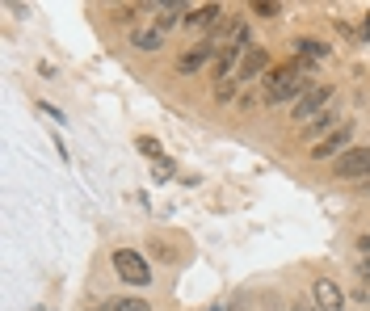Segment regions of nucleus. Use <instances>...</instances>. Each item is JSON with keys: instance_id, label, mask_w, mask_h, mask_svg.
<instances>
[{"instance_id": "nucleus-16", "label": "nucleus", "mask_w": 370, "mask_h": 311, "mask_svg": "<svg viewBox=\"0 0 370 311\" xmlns=\"http://www.w3.org/2000/svg\"><path fill=\"white\" fill-rule=\"evenodd\" d=\"M252 13H257V17H278V13H282V5H278V0H257Z\"/></svg>"}, {"instance_id": "nucleus-7", "label": "nucleus", "mask_w": 370, "mask_h": 311, "mask_svg": "<svg viewBox=\"0 0 370 311\" xmlns=\"http://www.w3.org/2000/svg\"><path fill=\"white\" fill-rule=\"evenodd\" d=\"M311 299H315L320 311H345V290L333 278H315L311 282Z\"/></svg>"}, {"instance_id": "nucleus-20", "label": "nucleus", "mask_w": 370, "mask_h": 311, "mask_svg": "<svg viewBox=\"0 0 370 311\" xmlns=\"http://www.w3.org/2000/svg\"><path fill=\"white\" fill-rule=\"evenodd\" d=\"M358 274H362V278H370V256H366V261L358 265Z\"/></svg>"}, {"instance_id": "nucleus-12", "label": "nucleus", "mask_w": 370, "mask_h": 311, "mask_svg": "<svg viewBox=\"0 0 370 311\" xmlns=\"http://www.w3.org/2000/svg\"><path fill=\"white\" fill-rule=\"evenodd\" d=\"M97 311H147V303L139 294H118V299H105Z\"/></svg>"}, {"instance_id": "nucleus-19", "label": "nucleus", "mask_w": 370, "mask_h": 311, "mask_svg": "<svg viewBox=\"0 0 370 311\" xmlns=\"http://www.w3.org/2000/svg\"><path fill=\"white\" fill-rule=\"evenodd\" d=\"M358 34H362V38H370V13L362 17V26H358Z\"/></svg>"}, {"instance_id": "nucleus-22", "label": "nucleus", "mask_w": 370, "mask_h": 311, "mask_svg": "<svg viewBox=\"0 0 370 311\" xmlns=\"http://www.w3.org/2000/svg\"><path fill=\"white\" fill-rule=\"evenodd\" d=\"M290 311H320V307H307V303H295Z\"/></svg>"}, {"instance_id": "nucleus-14", "label": "nucleus", "mask_w": 370, "mask_h": 311, "mask_svg": "<svg viewBox=\"0 0 370 311\" xmlns=\"http://www.w3.org/2000/svg\"><path fill=\"white\" fill-rule=\"evenodd\" d=\"M135 147L147 156L151 164H160V160H165V147H160V139H151V135H139V139H135Z\"/></svg>"}, {"instance_id": "nucleus-11", "label": "nucleus", "mask_w": 370, "mask_h": 311, "mask_svg": "<svg viewBox=\"0 0 370 311\" xmlns=\"http://www.w3.org/2000/svg\"><path fill=\"white\" fill-rule=\"evenodd\" d=\"M337 126H341V122L333 118V110H324V114H320V118H315V122H307V126H303V135H311L315 143H320V139H324V135H333Z\"/></svg>"}, {"instance_id": "nucleus-4", "label": "nucleus", "mask_w": 370, "mask_h": 311, "mask_svg": "<svg viewBox=\"0 0 370 311\" xmlns=\"http://www.w3.org/2000/svg\"><path fill=\"white\" fill-rule=\"evenodd\" d=\"M349 139H353V118H345L333 135H324L320 143H315V147L307 151V160H337L341 151H349V147H353Z\"/></svg>"}, {"instance_id": "nucleus-13", "label": "nucleus", "mask_w": 370, "mask_h": 311, "mask_svg": "<svg viewBox=\"0 0 370 311\" xmlns=\"http://www.w3.org/2000/svg\"><path fill=\"white\" fill-rule=\"evenodd\" d=\"M295 50H303V59L311 64V59H329V50H333V46H329V42H320V38H299V42H295Z\"/></svg>"}, {"instance_id": "nucleus-10", "label": "nucleus", "mask_w": 370, "mask_h": 311, "mask_svg": "<svg viewBox=\"0 0 370 311\" xmlns=\"http://www.w3.org/2000/svg\"><path fill=\"white\" fill-rule=\"evenodd\" d=\"M131 46L151 55V50H165V34L156 30V26H151V30H135V34H131Z\"/></svg>"}, {"instance_id": "nucleus-21", "label": "nucleus", "mask_w": 370, "mask_h": 311, "mask_svg": "<svg viewBox=\"0 0 370 311\" xmlns=\"http://www.w3.org/2000/svg\"><path fill=\"white\" fill-rule=\"evenodd\" d=\"M358 248H362V252L370 256V236H362V240H358Z\"/></svg>"}, {"instance_id": "nucleus-18", "label": "nucleus", "mask_w": 370, "mask_h": 311, "mask_svg": "<svg viewBox=\"0 0 370 311\" xmlns=\"http://www.w3.org/2000/svg\"><path fill=\"white\" fill-rule=\"evenodd\" d=\"M135 13H139V5H118L114 9V21H135Z\"/></svg>"}, {"instance_id": "nucleus-15", "label": "nucleus", "mask_w": 370, "mask_h": 311, "mask_svg": "<svg viewBox=\"0 0 370 311\" xmlns=\"http://www.w3.org/2000/svg\"><path fill=\"white\" fill-rule=\"evenodd\" d=\"M236 97H240V84H236V80L215 84V101H219V106H228V101H236Z\"/></svg>"}, {"instance_id": "nucleus-3", "label": "nucleus", "mask_w": 370, "mask_h": 311, "mask_svg": "<svg viewBox=\"0 0 370 311\" xmlns=\"http://www.w3.org/2000/svg\"><path fill=\"white\" fill-rule=\"evenodd\" d=\"M333 177H341V181H366L370 177V147H349V151H341L337 160H333Z\"/></svg>"}, {"instance_id": "nucleus-2", "label": "nucleus", "mask_w": 370, "mask_h": 311, "mask_svg": "<svg viewBox=\"0 0 370 311\" xmlns=\"http://www.w3.org/2000/svg\"><path fill=\"white\" fill-rule=\"evenodd\" d=\"M110 261H114V274H118L127 286H151V270H147V261H143V252H135V248H114Z\"/></svg>"}, {"instance_id": "nucleus-6", "label": "nucleus", "mask_w": 370, "mask_h": 311, "mask_svg": "<svg viewBox=\"0 0 370 311\" xmlns=\"http://www.w3.org/2000/svg\"><path fill=\"white\" fill-rule=\"evenodd\" d=\"M270 72V50L266 46H248L244 50V59H240V68H236V84H252V80H261Z\"/></svg>"}, {"instance_id": "nucleus-17", "label": "nucleus", "mask_w": 370, "mask_h": 311, "mask_svg": "<svg viewBox=\"0 0 370 311\" xmlns=\"http://www.w3.org/2000/svg\"><path fill=\"white\" fill-rule=\"evenodd\" d=\"M173 173H177V164H173V160H160V164H151V177H156V181H169Z\"/></svg>"}, {"instance_id": "nucleus-9", "label": "nucleus", "mask_w": 370, "mask_h": 311, "mask_svg": "<svg viewBox=\"0 0 370 311\" xmlns=\"http://www.w3.org/2000/svg\"><path fill=\"white\" fill-rule=\"evenodd\" d=\"M156 13H160V17H156V30H160V34H169V30H173L177 21H185L189 5H181V0H173V5H160Z\"/></svg>"}, {"instance_id": "nucleus-23", "label": "nucleus", "mask_w": 370, "mask_h": 311, "mask_svg": "<svg viewBox=\"0 0 370 311\" xmlns=\"http://www.w3.org/2000/svg\"><path fill=\"white\" fill-rule=\"evenodd\" d=\"M362 189H366V194H370V181H362Z\"/></svg>"}, {"instance_id": "nucleus-8", "label": "nucleus", "mask_w": 370, "mask_h": 311, "mask_svg": "<svg viewBox=\"0 0 370 311\" xmlns=\"http://www.w3.org/2000/svg\"><path fill=\"white\" fill-rule=\"evenodd\" d=\"M219 17H223V5H198V9L185 13V26L189 30H215Z\"/></svg>"}, {"instance_id": "nucleus-5", "label": "nucleus", "mask_w": 370, "mask_h": 311, "mask_svg": "<svg viewBox=\"0 0 370 311\" xmlns=\"http://www.w3.org/2000/svg\"><path fill=\"white\" fill-rule=\"evenodd\" d=\"M219 59V46H215V38H206V42H198V46H189L185 55H177V72L181 76H194V72H202V68H210Z\"/></svg>"}, {"instance_id": "nucleus-1", "label": "nucleus", "mask_w": 370, "mask_h": 311, "mask_svg": "<svg viewBox=\"0 0 370 311\" xmlns=\"http://www.w3.org/2000/svg\"><path fill=\"white\" fill-rule=\"evenodd\" d=\"M333 97H337V88H333V84H311V88L295 101V106H290V118H295V122H303V126H307V122H315V118L329 110V101H333Z\"/></svg>"}]
</instances>
